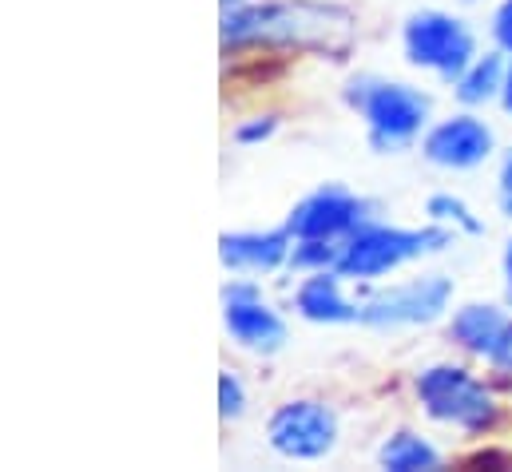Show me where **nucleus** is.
<instances>
[{
  "instance_id": "23",
  "label": "nucleus",
  "mask_w": 512,
  "mask_h": 472,
  "mask_svg": "<svg viewBox=\"0 0 512 472\" xmlns=\"http://www.w3.org/2000/svg\"><path fill=\"white\" fill-rule=\"evenodd\" d=\"M501 108L512 116V56H509V72H505V92H501Z\"/></svg>"
},
{
  "instance_id": "16",
  "label": "nucleus",
  "mask_w": 512,
  "mask_h": 472,
  "mask_svg": "<svg viewBox=\"0 0 512 472\" xmlns=\"http://www.w3.org/2000/svg\"><path fill=\"white\" fill-rule=\"evenodd\" d=\"M425 215H429V223H437V227H449V231H461V235H485V223L465 207V199H457V195H449V191L429 195Z\"/></svg>"
},
{
  "instance_id": "10",
  "label": "nucleus",
  "mask_w": 512,
  "mask_h": 472,
  "mask_svg": "<svg viewBox=\"0 0 512 472\" xmlns=\"http://www.w3.org/2000/svg\"><path fill=\"white\" fill-rule=\"evenodd\" d=\"M370 215V203L362 195H354L342 183H322L318 191H310L306 199H298L286 215V231L294 238H330V242H346Z\"/></svg>"
},
{
  "instance_id": "13",
  "label": "nucleus",
  "mask_w": 512,
  "mask_h": 472,
  "mask_svg": "<svg viewBox=\"0 0 512 472\" xmlns=\"http://www.w3.org/2000/svg\"><path fill=\"white\" fill-rule=\"evenodd\" d=\"M294 314L314 326H350L362 322V302L346 294V278L338 270H314L302 274L294 290Z\"/></svg>"
},
{
  "instance_id": "6",
  "label": "nucleus",
  "mask_w": 512,
  "mask_h": 472,
  "mask_svg": "<svg viewBox=\"0 0 512 472\" xmlns=\"http://www.w3.org/2000/svg\"><path fill=\"white\" fill-rule=\"evenodd\" d=\"M449 302H453V278L417 274L393 286H378L370 298H362V326L382 330V334L433 326L437 318H445Z\"/></svg>"
},
{
  "instance_id": "12",
  "label": "nucleus",
  "mask_w": 512,
  "mask_h": 472,
  "mask_svg": "<svg viewBox=\"0 0 512 472\" xmlns=\"http://www.w3.org/2000/svg\"><path fill=\"white\" fill-rule=\"evenodd\" d=\"M290 250L294 235L286 231V223L270 231H227L219 238V262L231 274H274L290 262Z\"/></svg>"
},
{
  "instance_id": "1",
  "label": "nucleus",
  "mask_w": 512,
  "mask_h": 472,
  "mask_svg": "<svg viewBox=\"0 0 512 472\" xmlns=\"http://www.w3.org/2000/svg\"><path fill=\"white\" fill-rule=\"evenodd\" d=\"M334 32H350V12L338 4H318V0H243V4H223V48H306L322 44Z\"/></svg>"
},
{
  "instance_id": "19",
  "label": "nucleus",
  "mask_w": 512,
  "mask_h": 472,
  "mask_svg": "<svg viewBox=\"0 0 512 472\" xmlns=\"http://www.w3.org/2000/svg\"><path fill=\"white\" fill-rule=\"evenodd\" d=\"M247 413V385L235 369H223L219 373V417L223 421H239Z\"/></svg>"
},
{
  "instance_id": "21",
  "label": "nucleus",
  "mask_w": 512,
  "mask_h": 472,
  "mask_svg": "<svg viewBox=\"0 0 512 472\" xmlns=\"http://www.w3.org/2000/svg\"><path fill=\"white\" fill-rule=\"evenodd\" d=\"M501 187H497V207H501V215H509L512 219V147L509 155L501 159V179H497Z\"/></svg>"
},
{
  "instance_id": "22",
  "label": "nucleus",
  "mask_w": 512,
  "mask_h": 472,
  "mask_svg": "<svg viewBox=\"0 0 512 472\" xmlns=\"http://www.w3.org/2000/svg\"><path fill=\"white\" fill-rule=\"evenodd\" d=\"M501 270H505V294H512V235L505 242V254H501Z\"/></svg>"
},
{
  "instance_id": "14",
  "label": "nucleus",
  "mask_w": 512,
  "mask_h": 472,
  "mask_svg": "<svg viewBox=\"0 0 512 472\" xmlns=\"http://www.w3.org/2000/svg\"><path fill=\"white\" fill-rule=\"evenodd\" d=\"M505 72H509V56L501 52V48H493V52H477V60L457 76V84H453V96L465 104V108H485V104H493V100H501V92H505Z\"/></svg>"
},
{
  "instance_id": "26",
  "label": "nucleus",
  "mask_w": 512,
  "mask_h": 472,
  "mask_svg": "<svg viewBox=\"0 0 512 472\" xmlns=\"http://www.w3.org/2000/svg\"><path fill=\"white\" fill-rule=\"evenodd\" d=\"M509 306H512V294H509Z\"/></svg>"
},
{
  "instance_id": "18",
  "label": "nucleus",
  "mask_w": 512,
  "mask_h": 472,
  "mask_svg": "<svg viewBox=\"0 0 512 472\" xmlns=\"http://www.w3.org/2000/svg\"><path fill=\"white\" fill-rule=\"evenodd\" d=\"M278 127H282L278 112H255V116H243L239 123H235L231 139H235L239 147H262L266 139L278 135Z\"/></svg>"
},
{
  "instance_id": "2",
  "label": "nucleus",
  "mask_w": 512,
  "mask_h": 472,
  "mask_svg": "<svg viewBox=\"0 0 512 472\" xmlns=\"http://www.w3.org/2000/svg\"><path fill=\"white\" fill-rule=\"evenodd\" d=\"M417 405L429 421L449 425L465 437H485L501 425L497 393L461 361H433L413 377Z\"/></svg>"
},
{
  "instance_id": "11",
  "label": "nucleus",
  "mask_w": 512,
  "mask_h": 472,
  "mask_svg": "<svg viewBox=\"0 0 512 472\" xmlns=\"http://www.w3.org/2000/svg\"><path fill=\"white\" fill-rule=\"evenodd\" d=\"M449 338L457 350L485 361L493 373H512V314L497 302H465L453 310Z\"/></svg>"
},
{
  "instance_id": "9",
  "label": "nucleus",
  "mask_w": 512,
  "mask_h": 472,
  "mask_svg": "<svg viewBox=\"0 0 512 472\" xmlns=\"http://www.w3.org/2000/svg\"><path fill=\"white\" fill-rule=\"evenodd\" d=\"M493 151H497V135L473 108L433 119L429 131L421 135L425 163H433L441 171H477L493 159Z\"/></svg>"
},
{
  "instance_id": "15",
  "label": "nucleus",
  "mask_w": 512,
  "mask_h": 472,
  "mask_svg": "<svg viewBox=\"0 0 512 472\" xmlns=\"http://www.w3.org/2000/svg\"><path fill=\"white\" fill-rule=\"evenodd\" d=\"M441 465V449L417 429H393L378 449V469L385 472H429Z\"/></svg>"
},
{
  "instance_id": "24",
  "label": "nucleus",
  "mask_w": 512,
  "mask_h": 472,
  "mask_svg": "<svg viewBox=\"0 0 512 472\" xmlns=\"http://www.w3.org/2000/svg\"><path fill=\"white\" fill-rule=\"evenodd\" d=\"M469 465H509V457H493V453L485 457V453H481V457H477V461H469Z\"/></svg>"
},
{
  "instance_id": "4",
  "label": "nucleus",
  "mask_w": 512,
  "mask_h": 472,
  "mask_svg": "<svg viewBox=\"0 0 512 472\" xmlns=\"http://www.w3.org/2000/svg\"><path fill=\"white\" fill-rule=\"evenodd\" d=\"M457 231L425 223V227H397V223H378L366 219L354 235L342 242V258H338V274L346 282H378L389 278L393 270L425 258V254H441L445 246H453Z\"/></svg>"
},
{
  "instance_id": "8",
  "label": "nucleus",
  "mask_w": 512,
  "mask_h": 472,
  "mask_svg": "<svg viewBox=\"0 0 512 472\" xmlns=\"http://www.w3.org/2000/svg\"><path fill=\"white\" fill-rule=\"evenodd\" d=\"M219 306H223V330L239 350L270 357L290 342L286 318L274 310V302L262 294L255 278H231L219 290Z\"/></svg>"
},
{
  "instance_id": "25",
  "label": "nucleus",
  "mask_w": 512,
  "mask_h": 472,
  "mask_svg": "<svg viewBox=\"0 0 512 472\" xmlns=\"http://www.w3.org/2000/svg\"><path fill=\"white\" fill-rule=\"evenodd\" d=\"M465 4H477V0H465Z\"/></svg>"
},
{
  "instance_id": "17",
  "label": "nucleus",
  "mask_w": 512,
  "mask_h": 472,
  "mask_svg": "<svg viewBox=\"0 0 512 472\" xmlns=\"http://www.w3.org/2000/svg\"><path fill=\"white\" fill-rule=\"evenodd\" d=\"M338 258H342V242H330V238H294V250H290V270L294 274H314V270H338Z\"/></svg>"
},
{
  "instance_id": "7",
  "label": "nucleus",
  "mask_w": 512,
  "mask_h": 472,
  "mask_svg": "<svg viewBox=\"0 0 512 472\" xmlns=\"http://www.w3.org/2000/svg\"><path fill=\"white\" fill-rule=\"evenodd\" d=\"M266 445L286 461H326L338 445V413L318 397H290L270 413Z\"/></svg>"
},
{
  "instance_id": "20",
  "label": "nucleus",
  "mask_w": 512,
  "mask_h": 472,
  "mask_svg": "<svg viewBox=\"0 0 512 472\" xmlns=\"http://www.w3.org/2000/svg\"><path fill=\"white\" fill-rule=\"evenodd\" d=\"M493 44L512 56V0H501L497 12H493Z\"/></svg>"
},
{
  "instance_id": "5",
  "label": "nucleus",
  "mask_w": 512,
  "mask_h": 472,
  "mask_svg": "<svg viewBox=\"0 0 512 472\" xmlns=\"http://www.w3.org/2000/svg\"><path fill=\"white\" fill-rule=\"evenodd\" d=\"M401 52L413 68L445 84H457V76L477 60V36L461 16L421 8L401 24Z\"/></svg>"
},
{
  "instance_id": "3",
  "label": "nucleus",
  "mask_w": 512,
  "mask_h": 472,
  "mask_svg": "<svg viewBox=\"0 0 512 472\" xmlns=\"http://www.w3.org/2000/svg\"><path fill=\"white\" fill-rule=\"evenodd\" d=\"M346 104L366 119V139L378 155L409 151L433 123L429 96L413 84H401V80L358 76L346 84Z\"/></svg>"
}]
</instances>
